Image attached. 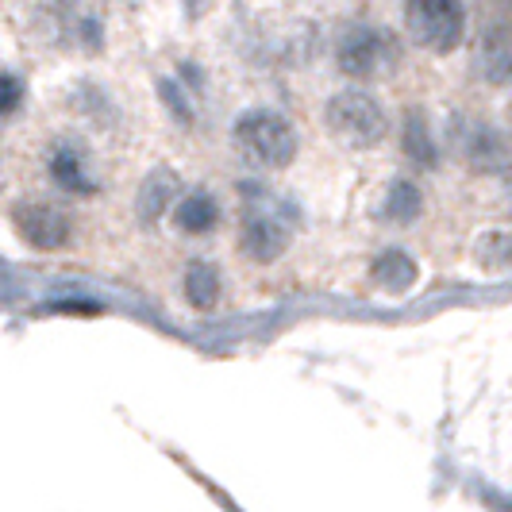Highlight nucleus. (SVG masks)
<instances>
[{"instance_id":"obj_6","label":"nucleus","mask_w":512,"mask_h":512,"mask_svg":"<svg viewBox=\"0 0 512 512\" xmlns=\"http://www.w3.org/2000/svg\"><path fill=\"white\" fill-rule=\"evenodd\" d=\"M47 174L62 193H74V197H93L101 189V181L89 166V151L81 139H58L51 151H47Z\"/></svg>"},{"instance_id":"obj_10","label":"nucleus","mask_w":512,"mask_h":512,"mask_svg":"<svg viewBox=\"0 0 512 512\" xmlns=\"http://www.w3.org/2000/svg\"><path fill=\"white\" fill-rule=\"evenodd\" d=\"M174 228L181 235H208V231L220 224V205H216V197L205 193V189H193V193H185L178 205H174Z\"/></svg>"},{"instance_id":"obj_9","label":"nucleus","mask_w":512,"mask_h":512,"mask_svg":"<svg viewBox=\"0 0 512 512\" xmlns=\"http://www.w3.org/2000/svg\"><path fill=\"white\" fill-rule=\"evenodd\" d=\"M378 212H382V220L397 224V228L416 224V220L424 216V193H420V185L409 178H393L385 185L382 208H378Z\"/></svg>"},{"instance_id":"obj_8","label":"nucleus","mask_w":512,"mask_h":512,"mask_svg":"<svg viewBox=\"0 0 512 512\" xmlns=\"http://www.w3.org/2000/svg\"><path fill=\"white\" fill-rule=\"evenodd\" d=\"M455 151L482 174H497L509 166V147L489 124H455Z\"/></svg>"},{"instance_id":"obj_17","label":"nucleus","mask_w":512,"mask_h":512,"mask_svg":"<svg viewBox=\"0 0 512 512\" xmlns=\"http://www.w3.org/2000/svg\"><path fill=\"white\" fill-rule=\"evenodd\" d=\"M20 104H24V77L0 70V120L16 116V112H20Z\"/></svg>"},{"instance_id":"obj_3","label":"nucleus","mask_w":512,"mask_h":512,"mask_svg":"<svg viewBox=\"0 0 512 512\" xmlns=\"http://www.w3.org/2000/svg\"><path fill=\"white\" fill-rule=\"evenodd\" d=\"M397 62V43L393 35L374 24H347L335 39V66L339 74L370 81V77L393 70Z\"/></svg>"},{"instance_id":"obj_11","label":"nucleus","mask_w":512,"mask_h":512,"mask_svg":"<svg viewBox=\"0 0 512 512\" xmlns=\"http://www.w3.org/2000/svg\"><path fill=\"white\" fill-rule=\"evenodd\" d=\"M174 197H178V174H174V170H154L151 178L139 185V201H135L139 220H143V224L162 220V216L174 208Z\"/></svg>"},{"instance_id":"obj_12","label":"nucleus","mask_w":512,"mask_h":512,"mask_svg":"<svg viewBox=\"0 0 512 512\" xmlns=\"http://www.w3.org/2000/svg\"><path fill=\"white\" fill-rule=\"evenodd\" d=\"M181 293L193 308H208L220 305V293H224V282H220V270L212 262H189L185 274H181Z\"/></svg>"},{"instance_id":"obj_4","label":"nucleus","mask_w":512,"mask_h":512,"mask_svg":"<svg viewBox=\"0 0 512 512\" xmlns=\"http://www.w3.org/2000/svg\"><path fill=\"white\" fill-rule=\"evenodd\" d=\"M409 35L432 54H451L466 39L462 0H405Z\"/></svg>"},{"instance_id":"obj_5","label":"nucleus","mask_w":512,"mask_h":512,"mask_svg":"<svg viewBox=\"0 0 512 512\" xmlns=\"http://www.w3.org/2000/svg\"><path fill=\"white\" fill-rule=\"evenodd\" d=\"M12 228L35 251H62L74 239V220L66 208L51 205V201H20L12 205Z\"/></svg>"},{"instance_id":"obj_15","label":"nucleus","mask_w":512,"mask_h":512,"mask_svg":"<svg viewBox=\"0 0 512 512\" xmlns=\"http://www.w3.org/2000/svg\"><path fill=\"white\" fill-rule=\"evenodd\" d=\"M482 74L493 85L512 89V43L505 35H493L486 47H482Z\"/></svg>"},{"instance_id":"obj_7","label":"nucleus","mask_w":512,"mask_h":512,"mask_svg":"<svg viewBox=\"0 0 512 512\" xmlns=\"http://www.w3.org/2000/svg\"><path fill=\"white\" fill-rule=\"evenodd\" d=\"M285 247H289V231L270 212H247L239 220V251L251 262L270 266V262H278L285 255Z\"/></svg>"},{"instance_id":"obj_14","label":"nucleus","mask_w":512,"mask_h":512,"mask_svg":"<svg viewBox=\"0 0 512 512\" xmlns=\"http://www.w3.org/2000/svg\"><path fill=\"white\" fill-rule=\"evenodd\" d=\"M474 262L489 274H509L512 270V235L509 231H486L474 243Z\"/></svg>"},{"instance_id":"obj_1","label":"nucleus","mask_w":512,"mask_h":512,"mask_svg":"<svg viewBox=\"0 0 512 512\" xmlns=\"http://www.w3.org/2000/svg\"><path fill=\"white\" fill-rule=\"evenodd\" d=\"M231 143L239 158H247L258 170H285L297 158V131L282 112L270 108H251L235 120Z\"/></svg>"},{"instance_id":"obj_13","label":"nucleus","mask_w":512,"mask_h":512,"mask_svg":"<svg viewBox=\"0 0 512 512\" xmlns=\"http://www.w3.org/2000/svg\"><path fill=\"white\" fill-rule=\"evenodd\" d=\"M370 274H374V282L382 285V289H389V293H405L412 282H416V262H412L405 251H385L374 266H370Z\"/></svg>"},{"instance_id":"obj_16","label":"nucleus","mask_w":512,"mask_h":512,"mask_svg":"<svg viewBox=\"0 0 512 512\" xmlns=\"http://www.w3.org/2000/svg\"><path fill=\"white\" fill-rule=\"evenodd\" d=\"M405 151L420 166H436L439 162L436 143L428 139V128H424V116H409V124H405Z\"/></svg>"},{"instance_id":"obj_2","label":"nucleus","mask_w":512,"mask_h":512,"mask_svg":"<svg viewBox=\"0 0 512 512\" xmlns=\"http://www.w3.org/2000/svg\"><path fill=\"white\" fill-rule=\"evenodd\" d=\"M324 124L351 147H378L389 131L385 108L362 89H339L324 104Z\"/></svg>"}]
</instances>
